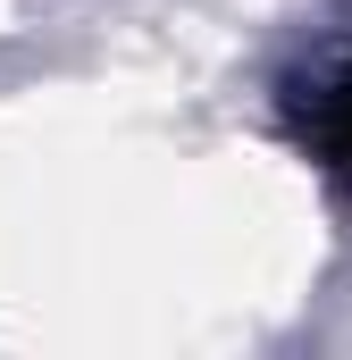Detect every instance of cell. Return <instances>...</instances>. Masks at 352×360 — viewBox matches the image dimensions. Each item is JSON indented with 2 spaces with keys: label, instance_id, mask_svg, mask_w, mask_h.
Segmentation results:
<instances>
[{
  "label": "cell",
  "instance_id": "1",
  "mask_svg": "<svg viewBox=\"0 0 352 360\" xmlns=\"http://www.w3.org/2000/svg\"><path fill=\"white\" fill-rule=\"evenodd\" d=\"M294 134H302V151H310L327 176L352 184V51L294 84Z\"/></svg>",
  "mask_w": 352,
  "mask_h": 360
}]
</instances>
